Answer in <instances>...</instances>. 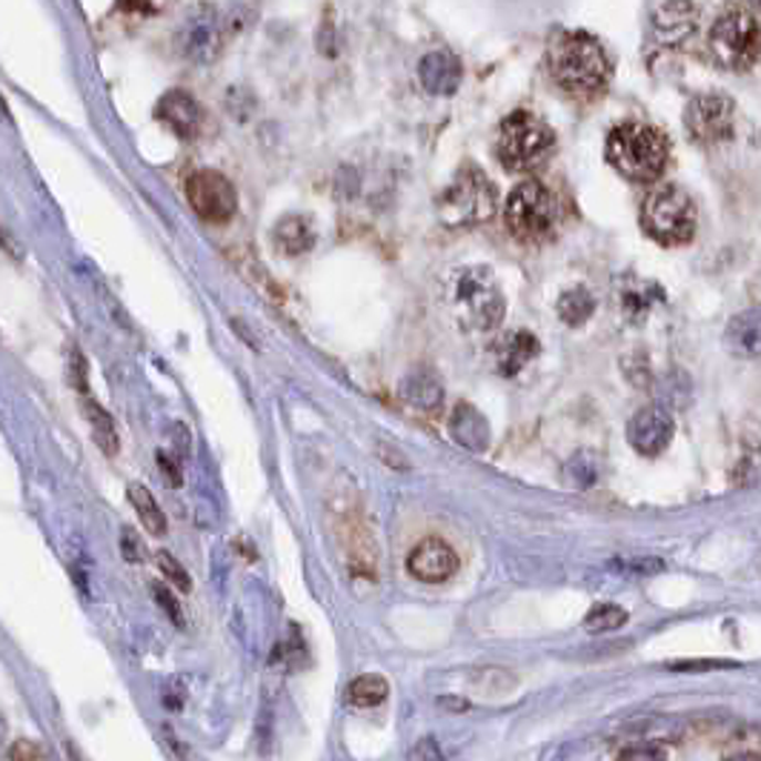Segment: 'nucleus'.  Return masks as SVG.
<instances>
[{
    "label": "nucleus",
    "mask_w": 761,
    "mask_h": 761,
    "mask_svg": "<svg viewBox=\"0 0 761 761\" xmlns=\"http://www.w3.org/2000/svg\"><path fill=\"white\" fill-rule=\"evenodd\" d=\"M548 70L561 92L595 97L607 90L613 63L602 43L587 32H559L548 46Z\"/></svg>",
    "instance_id": "f257e3e1"
},
{
    "label": "nucleus",
    "mask_w": 761,
    "mask_h": 761,
    "mask_svg": "<svg viewBox=\"0 0 761 761\" xmlns=\"http://www.w3.org/2000/svg\"><path fill=\"white\" fill-rule=\"evenodd\" d=\"M447 306L458 324L470 333H492L504 321L507 298L487 267L470 263L452 272L447 284Z\"/></svg>",
    "instance_id": "f03ea898"
},
{
    "label": "nucleus",
    "mask_w": 761,
    "mask_h": 761,
    "mask_svg": "<svg viewBox=\"0 0 761 761\" xmlns=\"http://www.w3.org/2000/svg\"><path fill=\"white\" fill-rule=\"evenodd\" d=\"M670 144L656 126L627 121L607 135V160L616 173L636 184H650L665 173Z\"/></svg>",
    "instance_id": "7ed1b4c3"
},
{
    "label": "nucleus",
    "mask_w": 761,
    "mask_h": 761,
    "mask_svg": "<svg viewBox=\"0 0 761 761\" xmlns=\"http://www.w3.org/2000/svg\"><path fill=\"white\" fill-rule=\"evenodd\" d=\"M555 135L533 112H512L499 126L496 135V155L510 173H530L550 158Z\"/></svg>",
    "instance_id": "20e7f679"
},
{
    "label": "nucleus",
    "mask_w": 761,
    "mask_h": 761,
    "mask_svg": "<svg viewBox=\"0 0 761 761\" xmlns=\"http://www.w3.org/2000/svg\"><path fill=\"white\" fill-rule=\"evenodd\" d=\"M499 209V195L481 169H458L450 187L438 195V215L447 227H476L490 221Z\"/></svg>",
    "instance_id": "39448f33"
},
{
    "label": "nucleus",
    "mask_w": 761,
    "mask_h": 761,
    "mask_svg": "<svg viewBox=\"0 0 761 761\" xmlns=\"http://www.w3.org/2000/svg\"><path fill=\"white\" fill-rule=\"evenodd\" d=\"M707 46L721 70L744 72L761 55V29L753 14L744 9H727L710 27Z\"/></svg>",
    "instance_id": "423d86ee"
},
{
    "label": "nucleus",
    "mask_w": 761,
    "mask_h": 761,
    "mask_svg": "<svg viewBox=\"0 0 761 761\" xmlns=\"http://www.w3.org/2000/svg\"><path fill=\"white\" fill-rule=\"evenodd\" d=\"M504 221L519 241H548L559 227V201L541 180H524L507 198Z\"/></svg>",
    "instance_id": "0eeeda50"
},
{
    "label": "nucleus",
    "mask_w": 761,
    "mask_h": 761,
    "mask_svg": "<svg viewBox=\"0 0 761 761\" xmlns=\"http://www.w3.org/2000/svg\"><path fill=\"white\" fill-rule=\"evenodd\" d=\"M642 229L653 241L678 247L696 236V204L681 187H661L642 204Z\"/></svg>",
    "instance_id": "6e6552de"
},
{
    "label": "nucleus",
    "mask_w": 761,
    "mask_h": 761,
    "mask_svg": "<svg viewBox=\"0 0 761 761\" xmlns=\"http://www.w3.org/2000/svg\"><path fill=\"white\" fill-rule=\"evenodd\" d=\"M685 129L701 146L724 144L736 132V104L719 92L692 97L685 110Z\"/></svg>",
    "instance_id": "1a4fd4ad"
},
{
    "label": "nucleus",
    "mask_w": 761,
    "mask_h": 761,
    "mask_svg": "<svg viewBox=\"0 0 761 761\" xmlns=\"http://www.w3.org/2000/svg\"><path fill=\"white\" fill-rule=\"evenodd\" d=\"M175 46L184 58L195 63H209L221 55L223 46V21L221 12L212 3H198L189 9L184 23L178 27Z\"/></svg>",
    "instance_id": "9d476101"
},
{
    "label": "nucleus",
    "mask_w": 761,
    "mask_h": 761,
    "mask_svg": "<svg viewBox=\"0 0 761 761\" xmlns=\"http://www.w3.org/2000/svg\"><path fill=\"white\" fill-rule=\"evenodd\" d=\"M187 198L195 212L209 223H227L238 209L236 187L221 173H212V169L189 175Z\"/></svg>",
    "instance_id": "9b49d317"
},
{
    "label": "nucleus",
    "mask_w": 761,
    "mask_h": 761,
    "mask_svg": "<svg viewBox=\"0 0 761 761\" xmlns=\"http://www.w3.org/2000/svg\"><path fill=\"white\" fill-rule=\"evenodd\" d=\"M673 429H676V424H673L670 413L661 404H650L630 418L627 438H630L633 450L642 452V456H658L670 444Z\"/></svg>",
    "instance_id": "f8f14e48"
},
{
    "label": "nucleus",
    "mask_w": 761,
    "mask_h": 761,
    "mask_svg": "<svg viewBox=\"0 0 761 761\" xmlns=\"http://www.w3.org/2000/svg\"><path fill=\"white\" fill-rule=\"evenodd\" d=\"M409 575L424 584H441L452 578L458 570L456 550L444 539H424L407 559Z\"/></svg>",
    "instance_id": "ddd939ff"
},
{
    "label": "nucleus",
    "mask_w": 761,
    "mask_h": 761,
    "mask_svg": "<svg viewBox=\"0 0 761 761\" xmlns=\"http://www.w3.org/2000/svg\"><path fill=\"white\" fill-rule=\"evenodd\" d=\"M155 118H158L160 124H167L169 129L184 140L198 138V132H201L204 126L201 106H198V101L184 90H173L160 97L158 106H155Z\"/></svg>",
    "instance_id": "4468645a"
},
{
    "label": "nucleus",
    "mask_w": 761,
    "mask_h": 761,
    "mask_svg": "<svg viewBox=\"0 0 761 761\" xmlns=\"http://www.w3.org/2000/svg\"><path fill=\"white\" fill-rule=\"evenodd\" d=\"M696 23H699V9L692 7L690 0H667L653 21V32L658 43L681 46L696 32Z\"/></svg>",
    "instance_id": "2eb2a0df"
},
{
    "label": "nucleus",
    "mask_w": 761,
    "mask_h": 761,
    "mask_svg": "<svg viewBox=\"0 0 761 761\" xmlns=\"http://www.w3.org/2000/svg\"><path fill=\"white\" fill-rule=\"evenodd\" d=\"M727 353L736 358H759L761 355V306L739 312L724 330Z\"/></svg>",
    "instance_id": "dca6fc26"
},
{
    "label": "nucleus",
    "mask_w": 761,
    "mask_h": 761,
    "mask_svg": "<svg viewBox=\"0 0 761 761\" xmlns=\"http://www.w3.org/2000/svg\"><path fill=\"white\" fill-rule=\"evenodd\" d=\"M418 77L429 95L447 97L461 84V63L450 52H429L418 66Z\"/></svg>",
    "instance_id": "f3484780"
},
{
    "label": "nucleus",
    "mask_w": 761,
    "mask_h": 761,
    "mask_svg": "<svg viewBox=\"0 0 761 761\" xmlns=\"http://www.w3.org/2000/svg\"><path fill=\"white\" fill-rule=\"evenodd\" d=\"M450 432L465 450L484 452L490 447V424L472 404H456L450 416Z\"/></svg>",
    "instance_id": "a211bd4d"
},
{
    "label": "nucleus",
    "mask_w": 761,
    "mask_h": 761,
    "mask_svg": "<svg viewBox=\"0 0 761 761\" xmlns=\"http://www.w3.org/2000/svg\"><path fill=\"white\" fill-rule=\"evenodd\" d=\"M398 395H402L404 404L421 409V413H438L444 407L441 380L429 369H413V373L404 375Z\"/></svg>",
    "instance_id": "6ab92c4d"
},
{
    "label": "nucleus",
    "mask_w": 761,
    "mask_h": 761,
    "mask_svg": "<svg viewBox=\"0 0 761 761\" xmlns=\"http://www.w3.org/2000/svg\"><path fill=\"white\" fill-rule=\"evenodd\" d=\"M539 353V338L533 333H527V330H515L499 344V373L507 375V378H515Z\"/></svg>",
    "instance_id": "aec40b11"
},
{
    "label": "nucleus",
    "mask_w": 761,
    "mask_h": 761,
    "mask_svg": "<svg viewBox=\"0 0 761 761\" xmlns=\"http://www.w3.org/2000/svg\"><path fill=\"white\" fill-rule=\"evenodd\" d=\"M275 243L284 256H304L315 243V229L304 215H286L275 223Z\"/></svg>",
    "instance_id": "412c9836"
},
{
    "label": "nucleus",
    "mask_w": 761,
    "mask_h": 761,
    "mask_svg": "<svg viewBox=\"0 0 761 761\" xmlns=\"http://www.w3.org/2000/svg\"><path fill=\"white\" fill-rule=\"evenodd\" d=\"M661 290L656 284H647V281H636V278H627L622 286H618V306L630 321L647 319V312L653 310L656 301H661Z\"/></svg>",
    "instance_id": "4be33fe9"
},
{
    "label": "nucleus",
    "mask_w": 761,
    "mask_h": 761,
    "mask_svg": "<svg viewBox=\"0 0 761 761\" xmlns=\"http://www.w3.org/2000/svg\"><path fill=\"white\" fill-rule=\"evenodd\" d=\"M595 312V298L584 286L561 292L559 298V319L567 326H584Z\"/></svg>",
    "instance_id": "5701e85b"
},
{
    "label": "nucleus",
    "mask_w": 761,
    "mask_h": 761,
    "mask_svg": "<svg viewBox=\"0 0 761 761\" xmlns=\"http://www.w3.org/2000/svg\"><path fill=\"white\" fill-rule=\"evenodd\" d=\"M129 501L135 504V512H138L140 521H144V527L149 530V533L153 535L167 533V519H164V512H160L158 501L153 499V492L146 490L144 484L129 487Z\"/></svg>",
    "instance_id": "b1692460"
},
{
    "label": "nucleus",
    "mask_w": 761,
    "mask_h": 761,
    "mask_svg": "<svg viewBox=\"0 0 761 761\" xmlns=\"http://www.w3.org/2000/svg\"><path fill=\"white\" fill-rule=\"evenodd\" d=\"M84 409L90 416L92 424V436H95L97 447L106 452V456H115L118 452V432H115V424H112V416L106 409L97 407L92 398H84Z\"/></svg>",
    "instance_id": "393cba45"
},
{
    "label": "nucleus",
    "mask_w": 761,
    "mask_h": 761,
    "mask_svg": "<svg viewBox=\"0 0 761 761\" xmlns=\"http://www.w3.org/2000/svg\"><path fill=\"white\" fill-rule=\"evenodd\" d=\"M389 696V685L380 676H358L350 685V699L358 707H378Z\"/></svg>",
    "instance_id": "a878e982"
},
{
    "label": "nucleus",
    "mask_w": 761,
    "mask_h": 761,
    "mask_svg": "<svg viewBox=\"0 0 761 761\" xmlns=\"http://www.w3.org/2000/svg\"><path fill=\"white\" fill-rule=\"evenodd\" d=\"M624 622H627V613H624L618 604H598V607L590 609V616L584 618V627H587L590 633H609L618 630Z\"/></svg>",
    "instance_id": "bb28decb"
},
{
    "label": "nucleus",
    "mask_w": 761,
    "mask_h": 761,
    "mask_svg": "<svg viewBox=\"0 0 761 761\" xmlns=\"http://www.w3.org/2000/svg\"><path fill=\"white\" fill-rule=\"evenodd\" d=\"M155 561H158V567L164 570V575H167L175 587L184 590V593H189V590H192V578H189L187 570L180 567V561H175L169 553H158V559Z\"/></svg>",
    "instance_id": "cd10ccee"
},
{
    "label": "nucleus",
    "mask_w": 761,
    "mask_h": 761,
    "mask_svg": "<svg viewBox=\"0 0 761 761\" xmlns=\"http://www.w3.org/2000/svg\"><path fill=\"white\" fill-rule=\"evenodd\" d=\"M158 467L160 472L167 476L169 487H180V472H178V465H175L173 458L167 456V452H158Z\"/></svg>",
    "instance_id": "c85d7f7f"
},
{
    "label": "nucleus",
    "mask_w": 761,
    "mask_h": 761,
    "mask_svg": "<svg viewBox=\"0 0 761 761\" xmlns=\"http://www.w3.org/2000/svg\"><path fill=\"white\" fill-rule=\"evenodd\" d=\"M121 544H124L126 561H132V564H135V561H140V555H144V548H140L138 535H132L129 530H124V541H121Z\"/></svg>",
    "instance_id": "c756f323"
},
{
    "label": "nucleus",
    "mask_w": 761,
    "mask_h": 761,
    "mask_svg": "<svg viewBox=\"0 0 761 761\" xmlns=\"http://www.w3.org/2000/svg\"><path fill=\"white\" fill-rule=\"evenodd\" d=\"M155 598H158V602L164 604V609H167L169 616H173L175 624H184V616H180V613H178V602H175V598L167 593V590L155 587Z\"/></svg>",
    "instance_id": "7c9ffc66"
},
{
    "label": "nucleus",
    "mask_w": 761,
    "mask_h": 761,
    "mask_svg": "<svg viewBox=\"0 0 761 761\" xmlns=\"http://www.w3.org/2000/svg\"><path fill=\"white\" fill-rule=\"evenodd\" d=\"M9 759H43V753H41V750H29L27 741H23V744H21V741H18V748H14L12 753H9Z\"/></svg>",
    "instance_id": "2f4dec72"
},
{
    "label": "nucleus",
    "mask_w": 761,
    "mask_h": 761,
    "mask_svg": "<svg viewBox=\"0 0 761 761\" xmlns=\"http://www.w3.org/2000/svg\"><path fill=\"white\" fill-rule=\"evenodd\" d=\"M146 3H149V0H118V7L124 9V12H140V9H146Z\"/></svg>",
    "instance_id": "473e14b6"
}]
</instances>
